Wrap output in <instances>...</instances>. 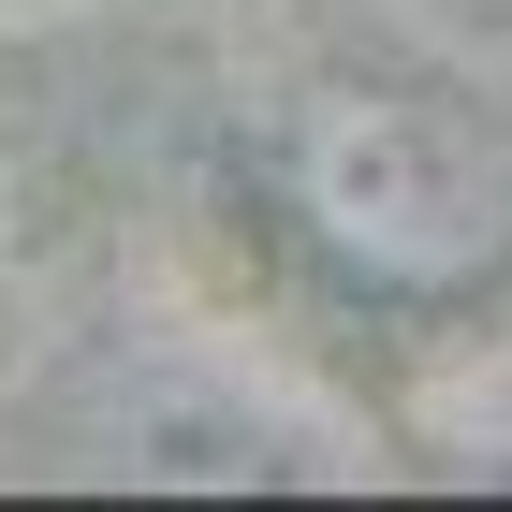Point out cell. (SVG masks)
Here are the masks:
<instances>
[{
  "instance_id": "1",
  "label": "cell",
  "mask_w": 512,
  "mask_h": 512,
  "mask_svg": "<svg viewBox=\"0 0 512 512\" xmlns=\"http://www.w3.org/2000/svg\"><path fill=\"white\" fill-rule=\"evenodd\" d=\"M264 205L352 308L454 322L512 293V118L410 59H322L264 103Z\"/></svg>"
},
{
  "instance_id": "2",
  "label": "cell",
  "mask_w": 512,
  "mask_h": 512,
  "mask_svg": "<svg viewBox=\"0 0 512 512\" xmlns=\"http://www.w3.org/2000/svg\"><path fill=\"white\" fill-rule=\"evenodd\" d=\"M15 439H44L59 469H118V483H278L308 469L322 425L278 410L264 381L205 352H103V366H44V395L15 410Z\"/></svg>"
},
{
  "instance_id": "3",
  "label": "cell",
  "mask_w": 512,
  "mask_h": 512,
  "mask_svg": "<svg viewBox=\"0 0 512 512\" xmlns=\"http://www.w3.org/2000/svg\"><path fill=\"white\" fill-rule=\"evenodd\" d=\"M44 366H59V293H44V264L15 235H0V425L44 395Z\"/></svg>"
}]
</instances>
